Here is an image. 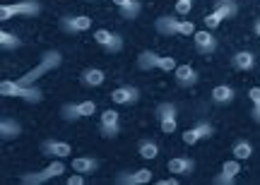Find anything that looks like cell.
Listing matches in <instances>:
<instances>
[{
  "instance_id": "6da1fadb",
  "label": "cell",
  "mask_w": 260,
  "mask_h": 185,
  "mask_svg": "<svg viewBox=\"0 0 260 185\" xmlns=\"http://www.w3.org/2000/svg\"><path fill=\"white\" fill-rule=\"evenodd\" d=\"M60 63H63V58H60V53H58V51H48L46 56H44V60H41V63H39L37 67H34V70H29V72L24 75V77H19L17 82L22 84V87H31V84L37 82L39 77H44L46 72H51V70H56V67H58Z\"/></svg>"
},
{
  "instance_id": "7a4b0ae2",
  "label": "cell",
  "mask_w": 260,
  "mask_h": 185,
  "mask_svg": "<svg viewBox=\"0 0 260 185\" xmlns=\"http://www.w3.org/2000/svg\"><path fill=\"white\" fill-rule=\"evenodd\" d=\"M0 94L3 96H19V99H24V101L29 103H39L41 101V89H37V87H22V84L15 80V82H10V80H5V82L0 84Z\"/></svg>"
},
{
  "instance_id": "3957f363",
  "label": "cell",
  "mask_w": 260,
  "mask_h": 185,
  "mask_svg": "<svg viewBox=\"0 0 260 185\" xmlns=\"http://www.w3.org/2000/svg\"><path fill=\"white\" fill-rule=\"evenodd\" d=\"M157 31L161 34H183V36H193L195 34V27L193 22H188V19H176V17H159L157 19Z\"/></svg>"
},
{
  "instance_id": "277c9868",
  "label": "cell",
  "mask_w": 260,
  "mask_h": 185,
  "mask_svg": "<svg viewBox=\"0 0 260 185\" xmlns=\"http://www.w3.org/2000/svg\"><path fill=\"white\" fill-rule=\"evenodd\" d=\"M239 12V5L234 3V0H219L217 3V8L205 17V27L207 29H214V27H219L224 19H229V17H234Z\"/></svg>"
},
{
  "instance_id": "5b68a950",
  "label": "cell",
  "mask_w": 260,
  "mask_h": 185,
  "mask_svg": "<svg viewBox=\"0 0 260 185\" xmlns=\"http://www.w3.org/2000/svg\"><path fill=\"white\" fill-rule=\"evenodd\" d=\"M138 65L142 70H176V60L169 56H159V53H152V51H145L142 56H140Z\"/></svg>"
},
{
  "instance_id": "8992f818",
  "label": "cell",
  "mask_w": 260,
  "mask_h": 185,
  "mask_svg": "<svg viewBox=\"0 0 260 185\" xmlns=\"http://www.w3.org/2000/svg\"><path fill=\"white\" fill-rule=\"evenodd\" d=\"M41 12V5L37 0H22V3H12V5H3L0 8V19L5 22L10 17H17V15H39Z\"/></svg>"
},
{
  "instance_id": "52a82bcc",
  "label": "cell",
  "mask_w": 260,
  "mask_h": 185,
  "mask_svg": "<svg viewBox=\"0 0 260 185\" xmlns=\"http://www.w3.org/2000/svg\"><path fill=\"white\" fill-rule=\"evenodd\" d=\"M60 173H65V166L60 161H53V164H48L46 168H41L37 173H27V176H22V183L24 185H41L51 180V178H58Z\"/></svg>"
},
{
  "instance_id": "ba28073f",
  "label": "cell",
  "mask_w": 260,
  "mask_h": 185,
  "mask_svg": "<svg viewBox=\"0 0 260 185\" xmlns=\"http://www.w3.org/2000/svg\"><path fill=\"white\" fill-rule=\"evenodd\" d=\"M176 113H178L176 103H171V101L161 103V106L157 108V116H159V125H161V132H167V135L176 132V128H178Z\"/></svg>"
},
{
  "instance_id": "9c48e42d",
  "label": "cell",
  "mask_w": 260,
  "mask_h": 185,
  "mask_svg": "<svg viewBox=\"0 0 260 185\" xmlns=\"http://www.w3.org/2000/svg\"><path fill=\"white\" fill-rule=\"evenodd\" d=\"M94 113H96V103L94 101H80V103H68V106H63L65 121H80V118H89Z\"/></svg>"
},
{
  "instance_id": "30bf717a",
  "label": "cell",
  "mask_w": 260,
  "mask_h": 185,
  "mask_svg": "<svg viewBox=\"0 0 260 185\" xmlns=\"http://www.w3.org/2000/svg\"><path fill=\"white\" fill-rule=\"evenodd\" d=\"M94 41L102 48H106L109 53H118L123 48V39L118 36V34L109 31V29H96V31H94Z\"/></svg>"
},
{
  "instance_id": "8fae6325",
  "label": "cell",
  "mask_w": 260,
  "mask_h": 185,
  "mask_svg": "<svg viewBox=\"0 0 260 185\" xmlns=\"http://www.w3.org/2000/svg\"><path fill=\"white\" fill-rule=\"evenodd\" d=\"M210 135H214V128L210 125V123H198V125H193L190 130H186L183 132V142L186 144H198L200 139H207Z\"/></svg>"
},
{
  "instance_id": "7c38bea8",
  "label": "cell",
  "mask_w": 260,
  "mask_h": 185,
  "mask_svg": "<svg viewBox=\"0 0 260 185\" xmlns=\"http://www.w3.org/2000/svg\"><path fill=\"white\" fill-rule=\"evenodd\" d=\"M111 101L118 106H130V103L140 101V89L138 87H118L111 92Z\"/></svg>"
},
{
  "instance_id": "4fadbf2b",
  "label": "cell",
  "mask_w": 260,
  "mask_h": 185,
  "mask_svg": "<svg viewBox=\"0 0 260 185\" xmlns=\"http://www.w3.org/2000/svg\"><path fill=\"white\" fill-rule=\"evenodd\" d=\"M121 132V116L116 111L102 113V135L104 137H116Z\"/></svg>"
},
{
  "instance_id": "5bb4252c",
  "label": "cell",
  "mask_w": 260,
  "mask_h": 185,
  "mask_svg": "<svg viewBox=\"0 0 260 185\" xmlns=\"http://www.w3.org/2000/svg\"><path fill=\"white\" fill-rule=\"evenodd\" d=\"M60 27H63V31H68V34H82V31H87V29L92 27V19L87 17V15L65 17L63 22H60Z\"/></svg>"
},
{
  "instance_id": "9a60e30c",
  "label": "cell",
  "mask_w": 260,
  "mask_h": 185,
  "mask_svg": "<svg viewBox=\"0 0 260 185\" xmlns=\"http://www.w3.org/2000/svg\"><path fill=\"white\" fill-rule=\"evenodd\" d=\"M241 173V164H239V159H234V161H224L222 164V173L214 178V183L217 185H232L236 180V176Z\"/></svg>"
},
{
  "instance_id": "2e32d148",
  "label": "cell",
  "mask_w": 260,
  "mask_h": 185,
  "mask_svg": "<svg viewBox=\"0 0 260 185\" xmlns=\"http://www.w3.org/2000/svg\"><path fill=\"white\" fill-rule=\"evenodd\" d=\"M193 39H195V48H198L200 53H205V56L214 53L217 46H219V44H217V36L210 34V31H195Z\"/></svg>"
},
{
  "instance_id": "e0dca14e",
  "label": "cell",
  "mask_w": 260,
  "mask_h": 185,
  "mask_svg": "<svg viewBox=\"0 0 260 185\" xmlns=\"http://www.w3.org/2000/svg\"><path fill=\"white\" fill-rule=\"evenodd\" d=\"M149 180H152V171H147V168H140V171H133V173H125V176L116 178L118 185H145Z\"/></svg>"
},
{
  "instance_id": "ac0fdd59",
  "label": "cell",
  "mask_w": 260,
  "mask_h": 185,
  "mask_svg": "<svg viewBox=\"0 0 260 185\" xmlns=\"http://www.w3.org/2000/svg\"><path fill=\"white\" fill-rule=\"evenodd\" d=\"M195 168V161L188 157H174L169 161V173H174V176H188V173H193Z\"/></svg>"
},
{
  "instance_id": "d6986e66",
  "label": "cell",
  "mask_w": 260,
  "mask_h": 185,
  "mask_svg": "<svg viewBox=\"0 0 260 185\" xmlns=\"http://www.w3.org/2000/svg\"><path fill=\"white\" fill-rule=\"evenodd\" d=\"M176 82L181 84V87H193V84H198V72H195L190 65H176Z\"/></svg>"
},
{
  "instance_id": "ffe728a7",
  "label": "cell",
  "mask_w": 260,
  "mask_h": 185,
  "mask_svg": "<svg viewBox=\"0 0 260 185\" xmlns=\"http://www.w3.org/2000/svg\"><path fill=\"white\" fill-rule=\"evenodd\" d=\"M41 149L56 159H63L70 154V144H68V142H58V139H46V142L41 144Z\"/></svg>"
},
{
  "instance_id": "44dd1931",
  "label": "cell",
  "mask_w": 260,
  "mask_h": 185,
  "mask_svg": "<svg viewBox=\"0 0 260 185\" xmlns=\"http://www.w3.org/2000/svg\"><path fill=\"white\" fill-rule=\"evenodd\" d=\"M113 3H116V8L123 12L125 19H135L140 15V10H142V3H140V0H113Z\"/></svg>"
},
{
  "instance_id": "7402d4cb",
  "label": "cell",
  "mask_w": 260,
  "mask_h": 185,
  "mask_svg": "<svg viewBox=\"0 0 260 185\" xmlns=\"http://www.w3.org/2000/svg\"><path fill=\"white\" fill-rule=\"evenodd\" d=\"M96 166H99V161L92 157H77L73 159V171L75 173H82V176H87V173H92V171H96Z\"/></svg>"
},
{
  "instance_id": "603a6c76",
  "label": "cell",
  "mask_w": 260,
  "mask_h": 185,
  "mask_svg": "<svg viewBox=\"0 0 260 185\" xmlns=\"http://www.w3.org/2000/svg\"><path fill=\"white\" fill-rule=\"evenodd\" d=\"M22 135V125L12 118H3L0 121V137L3 139H12V137H19Z\"/></svg>"
},
{
  "instance_id": "cb8c5ba5",
  "label": "cell",
  "mask_w": 260,
  "mask_h": 185,
  "mask_svg": "<svg viewBox=\"0 0 260 185\" xmlns=\"http://www.w3.org/2000/svg\"><path fill=\"white\" fill-rule=\"evenodd\" d=\"M236 92H234L229 84H219V87H214L212 89V101L214 103H232Z\"/></svg>"
},
{
  "instance_id": "d4e9b609",
  "label": "cell",
  "mask_w": 260,
  "mask_h": 185,
  "mask_svg": "<svg viewBox=\"0 0 260 185\" xmlns=\"http://www.w3.org/2000/svg\"><path fill=\"white\" fill-rule=\"evenodd\" d=\"M234 67H236V70H253V67H255V56H253L251 51L236 53V56H234Z\"/></svg>"
},
{
  "instance_id": "484cf974",
  "label": "cell",
  "mask_w": 260,
  "mask_h": 185,
  "mask_svg": "<svg viewBox=\"0 0 260 185\" xmlns=\"http://www.w3.org/2000/svg\"><path fill=\"white\" fill-rule=\"evenodd\" d=\"M104 80H106V75H104L99 67H89V70H84V75H82V82L87 84V87H99V84H104Z\"/></svg>"
},
{
  "instance_id": "4316f807",
  "label": "cell",
  "mask_w": 260,
  "mask_h": 185,
  "mask_svg": "<svg viewBox=\"0 0 260 185\" xmlns=\"http://www.w3.org/2000/svg\"><path fill=\"white\" fill-rule=\"evenodd\" d=\"M140 157L152 161V159L159 157V147L157 142H152V139H145V142H140Z\"/></svg>"
},
{
  "instance_id": "83f0119b",
  "label": "cell",
  "mask_w": 260,
  "mask_h": 185,
  "mask_svg": "<svg viewBox=\"0 0 260 185\" xmlns=\"http://www.w3.org/2000/svg\"><path fill=\"white\" fill-rule=\"evenodd\" d=\"M251 154H253V144L248 142V139H241V142H236V144H234V159L246 161Z\"/></svg>"
},
{
  "instance_id": "f1b7e54d",
  "label": "cell",
  "mask_w": 260,
  "mask_h": 185,
  "mask_svg": "<svg viewBox=\"0 0 260 185\" xmlns=\"http://www.w3.org/2000/svg\"><path fill=\"white\" fill-rule=\"evenodd\" d=\"M0 46L5 48V51H10V48H19L22 41L17 36H12V34H8V31H0Z\"/></svg>"
},
{
  "instance_id": "f546056e",
  "label": "cell",
  "mask_w": 260,
  "mask_h": 185,
  "mask_svg": "<svg viewBox=\"0 0 260 185\" xmlns=\"http://www.w3.org/2000/svg\"><path fill=\"white\" fill-rule=\"evenodd\" d=\"M248 96H251V101H253V118L260 123V87H251Z\"/></svg>"
},
{
  "instance_id": "4dcf8cb0",
  "label": "cell",
  "mask_w": 260,
  "mask_h": 185,
  "mask_svg": "<svg viewBox=\"0 0 260 185\" xmlns=\"http://www.w3.org/2000/svg\"><path fill=\"white\" fill-rule=\"evenodd\" d=\"M193 3H195V0H178V3H176V12H178V15H188V12H190V8H193Z\"/></svg>"
},
{
  "instance_id": "1f68e13d",
  "label": "cell",
  "mask_w": 260,
  "mask_h": 185,
  "mask_svg": "<svg viewBox=\"0 0 260 185\" xmlns=\"http://www.w3.org/2000/svg\"><path fill=\"white\" fill-rule=\"evenodd\" d=\"M84 183V176L82 173H75V176L68 178V185H82Z\"/></svg>"
},
{
  "instance_id": "d6a6232c",
  "label": "cell",
  "mask_w": 260,
  "mask_h": 185,
  "mask_svg": "<svg viewBox=\"0 0 260 185\" xmlns=\"http://www.w3.org/2000/svg\"><path fill=\"white\" fill-rule=\"evenodd\" d=\"M159 185H178V178H167V180H159Z\"/></svg>"
},
{
  "instance_id": "836d02e7",
  "label": "cell",
  "mask_w": 260,
  "mask_h": 185,
  "mask_svg": "<svg viewBox=\"0 0 260 185\" xmlns=\"http://www.w3.org/2000/svg\"><path fill=\"white\" fill-rule=\"evenodd\" d=\"M253 31H255V34H258V36H260V19H258V22H255V24H253Z\"/></svg>"
}]
</instances>
